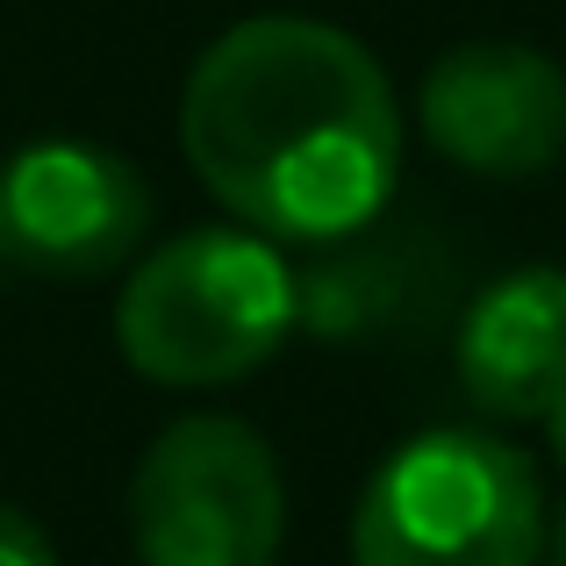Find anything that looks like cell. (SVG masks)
Segmentation results:
<instances>
[{
    "label": "cell",
    "mask_w": 566,
    "mask_h": 566,
    "mask_svg": "<svg viewBox=\"0 0 566 566\" xmlns=\"http://www.w3.org/2000/svg\"><path fill=\"white\" fill-rule=\"evenodd\" d=\"M137 158L80 137H43L0 166V265L29 280H108L151 237Z\"/></svg>",
    "instance_id": "cell-5"
},
{
    "label": "cell",
    "mask_w": 566,
    "mask_h": 566,
    "mask_svg": "<svg viewBox=\"0 0 566 566\" xmlns=\"http://www.w3.org/2000/svg\"><path fill=\"white\" fill-rule=\"evenodd\" d=\"M430 151L481 180H531L566 158V65L531 43H452L416 86Z\"/></svg>",
    "instance_id": "cell-6"
},
{
    "label": "cell",
    "mask_w": 566,
    "mask_h": 566,
    "mask_svg": "<svg viewBox=\"0 0 566 566\" xmlns=\"http://www.w3.org/2000/svg\"><path fill=\"white\" fill-rule=\"evenodd\" d=\"M287 481L273 444L237 416H180L129 473V545L144 566H273Z\"/></svg>",
    "instance_id": "cell-4"
},
{
    "label": "cell",
    "mask_w": 566,
    "mask_h": 566,
    "mask_svg": "<svg viewBox=\"0 0 566 566\" xmlns=\"http://www.w3.org/2000/svg\"><path fill=\"white\" fill-rule=\"evenodd\" d=\"M180 151L259 237L337 244L395 201L401 108L359 36L308 14H251L193 57Z\"/></svg>",
    "instance_id": "cell-1"
},
{
    "label": "cell",
    "mask_w": 566,
    "mask_h": 566,
    "mask_svg": "<svg viewBox=\"0 0 566 566\" xmlns=\"http://www.w3.org/2000/svg\"><path fill=\"white\" fill-rule=\"evenodd\" d=\"M302 331L323 345H416L452 308V259L430 230H352L294 273Z\"/></svg>",
    "instance_id": "cell-7"
},
{
    "label": "cell",
    "mask_w": 566,
    "mask_h": 566,
    "mask_svg": "<svg viewBox=\"0 0 566 566\" xmlns=\"http://www.w3.org/2000/svg\"><path fill=\"white\" fill-rule=\"evenodd\" d=\"M302 323L287 259L259 230H180L129 265L115 302V352L158 387H230L259 374Z\"/></svg>",
    "instance_id": "cell-2"
},
{
    "label": "cell",
    "mask_w": 566,
    "mask_h": 566,
    "mask_svg": "<svg viewBox=\"0 0 566 566\" xmlns=\"http://www.w3.org/2000/svg\"><path fill=\"white\" fill-rule=\"evenodd\" d=\"M545 566H566V510L545 524Z\"/></svg>",
    "instance_id": "cell-10"
},
{
    "label": "cell",
    "mask_w": 566,
    "mask_h": 566,
    "mask_svg": "<svg viewBox=\"0 0 566 566\" xmlns=\"http://www.w3.org/2000/svg\"><path fill=\"white\" fill-rule=\"evenodd\" d=\"M0 566H57V545L43 538V524L14 510L8 495H0Z\"/></svg>",
    "instance_id": "cell-9"
},
{
    "label": "cell",
    "mask_w": 566,
    "mask_h": 566,
    "mask_svg": "<svg viewBox=\"0 0 566 566\" xmlns=\"http://www.w3.org/2000/svg\"><path fill=\"white\" fill-rule=\"evenodd\" d=\"M459 387L495 423H545L566 395V273L516 265L459 316Z\"/></svg>",
    "instance_id": "cell-8"
},
{
    "label": "cell",
    "mask_w": 566,
    "mask_h": 566,
    "mask_svg": "<svg viewBox=\"0 0 566 566\" xmlns=\"http://www.w3.org/2000/svg\"><path fill=\"white\" fill-rule=\"evenodd\" d=\"M545 430H553V459L566 467V395L553 401V416H545Z\"/></svg>",
    "instance_id": "cell-11"
},
{
    "label": "cell",
    "mask_w": 566,
    "mask_h": 566,
    "mask_svg": "<svg viewBox=\"0 0 566 566\" xmlns=\"http://www.w3.org/2000/svg\"><path fill=\"white\" fill-rule=\"evenodd\" d=\"M352 566H545V488L488 430H423L374 467Z\"/></svg>",
    "instance_id": "cell-3"
}]
</instances>
